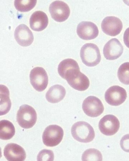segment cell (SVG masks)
<instances>
[{"instance_id":"obj_4","label":"cell","mask_w":129,"mask_h":161,"mask_svg":"<svg viewBox=\"0 0 129 161\" xmlns=\"http://www.w3.org/2000/svg\"><path fill=\"white\" fill-rule=\"evenodd\" d=\"M64 134L63 130L56 125H52L46 128L42 135L43 144L48 147H54L60 143Z\"/></svg>"},{"instance_id":"obj_1","label":"cell","mask_w":129,"mask_h":161,"mask_svg":"<svg viewBox=\"0 0 129 161\" xmlns=\"http://www.w3.org/2000/svg\"><path fill=\"white\" fill-rule=\"evenodd\" d=\"M72 136L76 141L81 142L88 143L93 140L95 136L93 128L88 123L79 121L72 127Z\"/></svg>"},{"instance_id":"obj_3","label":"cell","mask_w":129,"mask_h":161,"mask_svg":"<svg viewBox=\"0 0 129 161\" xmlns=\"http://www.w3.org/2000/svg\"><path fill=\"white\" fill-rule=\"evenodd\" d=\"M80 54L82 62L87 66H96L101 61L99 49L94 44H85L81 48Z\"/></svg>"},{"instance_id":"obj_11","label":"cell","mask_w":129,"mask_h":161,"mask_svg":"<svg viewBox=\"0 0 129 161\" xmlns=\"http://www.w3.org/2000/svg\"><path fill=\"white\" fill-rule=\"evenodd\" d=\"M101 28L106 34L115 36L119 34L123 28V24L118 18L114 16L105 17L102 21Z\"/></svg>"},{"instance_id":"obj_14","label":"cell","mask_w":129,"mask_h":161,"mask_svg":"<svg viewBox=\"0 0 129 161\" xmlns=\"http://www.w3.org/2000/svg\"><path fill=\"white\" fill-rule=\"evenodd\" d=\"M14 35L17 42L23 47L29 46L34 41V36L31 31L24 24L18 26L15 31Z\"/></svg>"},{"instance_id":"obj_13","label":"cell","mask_w":129,"mask_h":161,"mask_svg":"<svg viewBox=\"0 0 129 161\" xmlns=\"http://www.w3.org/2000/svg\"><path fill=\"white\" fill-rule=\"evenodd\" d=\"M123 51V47L120 41L117 39L113 38L105 44L103 53L106 59L114 60L120 58Z\"/></svg>"},{"instance_id":"obj_2","label":"cell","mask_w":129,"mask_h":161,"mask_svg":"<svg viewBox=\"0 0 129 161\" xmlns=\"http://www.w3.org/2000/svg\"><path fill=\"white\" fill-rule=\"evenodd\" d=\"M37 120V113L32 106L27 105L20 106L17 113V120L20 127L25 129L32 128Z\"/></svg>"},{"instance_id":"obj_16","label":"cell","mask_w":129,"mask_h":161,"mask_svg":"<svg viewBox=\"0 0 129 161\" xmlns=\"http://www.w3.org/2000/svg\"><path fill=\"white\" fill-rule=\"evenodd\" d=\"M30 24L33 30L38 32L43 31L47 27L48 24L47 15L42 11H36L31 15Z\"/></svg>"},{"instance_id":"obj_17","label":"cell","mask_w":129,"mask_h":161,"mask_svg":"<svg viewBox=\"0 0 129 161\" xmlns=\"http://www.w3.org/2000/svg\"><path fill=\"white\" fill-rule=\"evenodd\" d=\"M66 95V90L62 86L56 85L51 86L46 95L48 102L55 103L62 100Z\"/></svg>"},{"instance_id":"obj_18","label":"cell","mask_w":129,"mask_h":161,"mask_svg":"<svg viewBox=\"0 0 129 161\" xmlns=\"http://www.w3.org/2000/svg\"><path fill=\"white\" fill-rule=\"evenodd\" d=\"M67 81L73 89L81 92L88 89L90 86L88 78L81 72L75 77Z\"/></svg>"},{"instance_id":"obj_5","label":"cell","mask_w":129,"mask_h":161,"mask_svg":"<svg viewBox=\"0 0 129 161\" xmlns=\"http://www.w3.org/2000/svg\"><path fill=\"white\" fill-rule=\"evenodd\" d=\"M30 77L31 84L38 92H43L47 88L48 76L47 72L42 67H36L32 69Z\"/></svg>"},{"instance_id":"obj_10","label":"cell","mask_w":129,"mask_h":161,"mask_svg":"<svg viewBox=\"0 0 129 161\" xmlns=\"http://www.w3.org/2000/svg\"><path fill=\"white\" fill-rule=\"evenodd\" d=\"M59 75L66 80L72 78L80 72L78 64L74 59L68 58L62 61L59 65Z\"/></svg>"},{"instance_id":"obj_20","label":"cell","mask_w":129,"mask_h":161,"mask_svg":"<svg viewBox=\"0 0 129 161\" xmlns=\"http://www.w3.org/2000/svg\"><path fill=\"white\" fill-rule=\"evenodd\" d=\"M15 134V127L11 122L6 120L0 122V139L8 140L14 136Z\"/></svg>"},{"instance_id":"obj_21","label":"cell","mask_w":129,"mask_h":161,"mask_svg":"<svg viewBox=\"0 0 129 161\" xmlns=\"http://www.w3.org/2000/svg\"><path fill=\"white\" fill-rule=\"evenodd\" d=\"M37 1H15L14 5L15 8L21 12H28L34 8Z\"/></svg>"},{"instance_id":"obj_26","label":"cell","mask_w":129,"mask_h":161,"mask_svg":"<svg viewBox=\"0 0 129 161\" xmlns=\"http://www.w3.org/2000/svg\"><path fill=\"white\" fill-rule=\"evenodd\" d=\"M123 40L125 45L129 48V27L125 31L124 34Z\"/></svg>"},{"instance_id":"obj_9","label":"cell","mask_w":129,"mask_h":161,"mask_svg":"<svg viewBox=\"0 0 129 161\" xmlns=\"http://www.w3.org/2000/svg\"><path fill=\"white\" fill-rule=\"evenodd\" d=\"M99 128L100 132L105 136H113L117 133L120 128V121L114 115H106L100 120Z\"/></svg>"},{"instance_id":"obj_23","label":"cell","mask_w":129,"mask_h":161,"mask_svg":"<svg viewBox=\"0 0 129 161\" xmlns=\"http://www.w3.org/2000/svg\"><path fill=\"white\" fill-rule=\"evenodd\" d=\"M82 161H102V155L99 150L90 149L85 151L82 156Z\"/></svg>"},{"instance_id":"obj_19","label":"cell","mask_w":129,"mask_h":161,"mask_svg":"<svg viewBox=\"0 0 129 161\" xmlns=\"http://www.w3.org/2000/svg\"><path fill=\"white\" fill-rule=\"evenodd\" d=\"M11 102L9 98V92L8 88L3 85H1V116L8 113L11 109Z\"/></svg>"},{"instance_id":"obj_22","label":"cell","mask_w":129,"mask_h":161,"mask_svg":"<svg viewBox=\"0 0 129 161\" xmlns=\"http://www.w3.org/2000/svg\"><path fill=\"white\" fill-rule=\"evenodd\" d=\"M118 77L122 84L129 85V62H125L120 66L118 70Z\"/></svg>"},{"instance_id":"obj_8","label":"cell","mask_w":129,"mask_h":161,"mask_svg":"<svg viewBox=\"0 0 129 161\" xmlns=\"http://www.w3.org/2000/svg\"><path fill=\"white\" fill-rule=\"evenodd\" d=\"M49 11L51 16L56 22H63L68 19L70 10L65 3L62 1H55L51 4Z\"/></svg>"},{"instance_id":"obj_25","label":"cell","mask_w":129,"mask_h":161,"mask_svg":"<svg viewBox=\"0 0 129 161\" xmlns=\"http://www.w3.org/2000/svg\"><path fill=\"white\" fill-rule=\"evenodd\" d=\"M121 148L125 152L129 153V134L123 136L120 141Z\"/></svg>"},{"instance_id":"obj_15","label":"cell","mask_w":129,"mask_h":161,"mask_svg":"<svg viewBox=\"0 0 129 161\" xmlns=\"http://www.w3.org/2000/svg\"><path fill=\"white\" fill-rule=\"evenodd\" d=\"M4 155L9 161H24L26 154L24 148L16 144L9 143L4 147Z\"/></svg>"},{"instance_id":"obj_24","label":"cell","mask_w":129,"mask_h":161,"mask_svg":"<svg viewBox=\"0 0 129 161\" xmlns=\"http://www.w3.org/2000/svg\"><path fill=\"white\" fill-rule=\"evenodd\" d=\"M54 155L51 150L44 149L39 153L37 157L38 161H53Z\"/></svg>"},{"instance_id":"obj_7","label":"cell","mask_w":129,"mask_h":161,"mask_svg":"<svg viewBox=\"0 0 129 161\" xmlns=\"http://www.w3.org/2000/svg\"><path fill=\"white\" fill-rule=\"evenodd\" d=\"M127 97V93L124 88L118 86H113L108 89L105 94L107 103L113 106L122 104Z\"/></svg>"},{"instance_id":"obj_12","label":"cell","mask_w":129,"mask_h":161,"mask_svg":"<svg viewBox=\"0 0 129 161\" xmlns=\"http://www.w3.org/2000/svg\"><path fill=\"white\" fill-rule=\"evenodd\" d=\"M76 32L79 37L85 40L94 39L98 35L99 32L94 23L87 21L80 23L77 25Z\"/></svg>"},{"instance_id":"obj_6","label":"cell","mask_w":129,"mask_h":161,"mask_svg":"<svg viewBox=\"0 0 129 161\" xmlns=\"http://www.w3.org/2000/svg\"><path fill=\"white\" fill-rule=\"evenodd\" d=\"M82 109L87 116L95 118L99 116L104 110V106L99 98L90 96L84 101Z\"/></svg>"}]
</instances>
